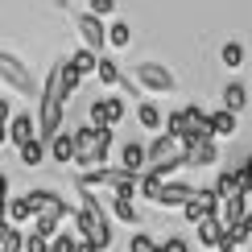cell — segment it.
<instances>
[{
	"label": "cell",
	"mask_w": 252,
	"mask_h": 252,
	"mask_svg": "<svg viewBox=\"0 0 252 252\" xmlns=\"http://www.w3.org/2000/svg\"><path fill=\"white\" fill-rule=\"evenodd\" d=\"M66 99H70V91H66V83H62V62H58V66L50 70L46 87H41V112H37V136L46 145L62 132V108H66Z\"/></svg>",
	"instance_id": "6da1fadb"
},
{
	"label": "cell",
	"mask_w": 252,
	"mask_h": 252,
	"mask_svg": "<svg viewBox=\"0 0 252 252\" xmlns=\"http://www.w3.org/2000/svg\"><path fill=\"white\" fill-rule=\"evenodd\" d=\"M83 190V186H79ZM75 232L79 240H87L91 248H99V252H108L112 248V227H108V215H103V203L91 190H83V207L75 211Z\"/></svg>",
	"instance_id": "7a4b0ae2"
},
{
	"label": "cell",
	"mask_w": 252,
	"mask_h": 252,
	"mask_svg": "<svg viewBox=\"0 0 252 252\" xmlns=\"http://www.w3.org/2000/svg\"><path fill=\"white\" fill-rule=\"evenodd\" d=\"M165 132L178 136L182 145H194V141H215L211 136V112H203L198 103H186V108L170 112V120H165Z\"/></svg>",
	"instance_id": "3957f363"
},
{
	"label": "cell",
	"mask_w": 252,
	"mask_h": 252,
	"mask_svg": "<svg viewBox=\"0 0 252 252\" xmlns=\"http://www.w3.org/2000/svg\"><path fill=\"white\" fill-rule=\"evenodd\" d=\"M108 149H112V128H75V165L87 170H103L108 161Z\"/></svg>",
	"instance_id": "277c9868"
},
{
	"label": "cell",
	"mask_w": 252,
	"mask_h": 252,
	"mask_svg": "<svg viewBox=\"0 0 252 252\" xmlns=\"http://www.w3.org/2000/svg\"><path fill=\"white\" fill-rule=\"evenodd\" d=\"M0 79H4L13 91H21V95H33V91H37L29 66H25V62H17L13 54H0Z\"/></svg>",
	"instance_id": "5b68a950"
},
{
	"label": "cell",
	"mask_w": 252,
	"mask_h": 252,
	"mask_svg": "<svg viewBox=\"0 0 252 252\" xmlns=\"http://www.w3.org/2000/svg\"><path fill=\"white\" fill-rule=\"evenodd\" d=\"M91 128H116V124L124 120V99H116V95H103V99H95L91 103Z\"/></svg>",
	"instance_id": "8992f818"
},
{
	"label": "cell",
	"mask_w": 252,
	"mask_h": 252,
	"mask_svg": "<svg viewBox=\"0 0 252 252\" xmlns=\"http://www.w3.org/2000/svg\"><path fill=\"white\" fill-rule=\"evenodd\" d=\"M219 203H223V198L215 194V186H203V190H198V194L190 198V203L182 207V215L190 219V223H203L207 215H219Z\"/></svg>",
	"instance_id": "52a82bcc"
},
{
	"label": "cell",
	"mask_w": 252,
	"mask_h": 252,
	"mask_svg": "<svg viewBox=\"0 0 252 252\" xmlns=\"http://www.w3.org/2000/svg\"><path fill=\"white\" fill-rule=\"evenodd\" d=\"M75 29H79V37H83V50H91V54H99V50L108 46V29H103L99 17L83 13V17L75 21Z\"/></svg>",
	"instance_id": "ba28073f"
},
{
	"label": "cell",
	"mask_w": 252,
	"mask_h": 252,
	"mask_svg": "<svg viewBox=\"0 0 252 252\" xmlns=\"http://www.w3.org/2000/svg\"><path fill=\"white\" fill-rule=\"evenodd\" d=\"M136 83L157 91V95H161V91H174V75L165 66H157V62H141V66H136Z\"/></svg>",
	"instance_id": "9c48e42d"
},
{
	"label": "cell",
	"mask_w": 252,
	"mask_h": 252,
	"mask_svg": "<svg viewBox=\"0 0 252 252\" xmlns=\"http://www.w3.org/2000/svg\"><path fill=\"white\" fill-rule=\"evenodd\" d=\"M215 161H219V145L215 141L186 145V165H190V170H207V165H215Z\"/></svg>",
	"instance_id": "30bf717a"
},
{
	"label": "cell",
	"mask_w": 252,
	"mask_h": 252,
	"mask_svg": "<svg viewBox=\"0 0 252 252\" xmlns=\"http://www.w3.org/2000/svg\"><path fill=\"white\" fill-rule=\"evenodd\" d=\"M8 141H13L17 149H21V145H29V141H37V120L29 116V112L13 116V120H8Z\"/></svg>",
	"instance_id": "8fae6325"
},
{
	"label": "cell",
	"mask_w": 252,
	"mask_h": 252,
	"mask_svg": "<svg viewBox=\"0 0 252 252\" xmlns=\"http://www.w3.org/2000/svg\"><path fill=\"white\" fill-rule=\"evenodd\" d=\"M194 194H198V186H190V182H165V186H161V198H157V207H186Z\"/></svg>",
	"instance_id": "7c38bea8"
},
{
	"label": "cell",
	"mask_w": 252,
	"mask_h": 252,
	"mask_svg": "<svg viewBox=\"0 0 252 252\" xmlns=\"http://www.w3.org/2000/svg\"><path fill=\"white\" fill-rule=\"evenodd\" d=\"M120 165H124L128 174H145V170H149V149H145L141 141H128V145L120 149Z\"/></svg>",
	"instance_id": "4fadbf2b"
},
{
	"label": "cell",
	"mask_w": 252,
	"mask_h": 252,
	"mask_svg": "<svg viewBox=\"0 0 252 252\" xmlns=\"http://www.w3.org/2000/svg\"><path fill=\"white\" fill-rule=\"evenodd\" d=\"M223 232H227V227L219 223V215H207L203 223H194V236H198V244H203V248H219Z\"/></svg>",
	"instance_id": "5bb4252c"
},
{
	"label": "cell",
	"mask_w": 252,
	"mask_h": 252,
	"mask_svg": "<svg viewBox=\"0 0 252 252\" xmlns=\"http://www.w3.org/2000/svg\"><path fill=\"white\" fill-rule=\"evenodd\" d=\"M236 128H240V116H236V112H227V108L211 112V136H215V141H223V136H236Z\"/></svg>",
	"instance_id": "9a60e30c"
},
{
	"label": "cell",
	"mask_w": 252,
	"mask_h": 252,
	"mask_svg": "<svg viewBox=\"0 0 252 252\" xmlns=\"http://www.w3.org/2000/svg\"><path fill=\"white\" fill-rule=\"evenodd\" d=\"M244 215H248V198H244V194H240V198H223V203H219V223H223V227H236Z\"/></svg>",
	"instance_id": "2e32d148"
},
{
	"label": "cell",
	"mask_w": 252,
	"mask_h": 252,
	"mask_svg": "<svg viewBox=\"0 0 252 252\" xmlns=\"http://www.w3.org/2000/svg\"><path fill=\"white\" fill-rule=\"evenodd\" d=\"M215 194H219V198H240V194H244L240 170H219V178H215Z\"/></svg>",
	"instance_id": "e0dca14e"
},
{
	"label": "cell",
	"mask_w": 252,
	"mask_h": 252,
	"mask_svg": "<svg viewBox=\"0 0 252 252\" xmlns=\"http://www.w3.org/2000/svg\"><path fill=\"white\" fill-rule=\"evenodd\" d=\"M50 157H54L58 165L75 161V132H58L54 141H50Z\"/></svg>",
	"instance_id": "ac0fdd59"
},
{
	"label": "cell",
	"mask_w": 252,
	"mask_h": 252,
	"mask_svg": "<svg viewBox=\"0 0 252 252\" xmlns=\"http://www.w3.org/2000/svg\"><path fill=\"white\" fill-rule=\"evenodd\" d=\"M248 99H252V91H248V87H240V83H227V87H223V108H227V112H236V116L248 108Z\"/></svg>",
	"instance_id": "d6986e66"
},
{
	"label": "cell",
	"mask_w": 252,
	"mask_h": 252,
	"mask_svg": "<svg viewBox=\"0 0 252 252\" xmlns=\"http://www.w3.org/2000/svg\"><path fill=\"white\" fill-rule=\"evenodd\" d=\"M33 219V211H29V198L21 194V198H8V211H4V223H13V227H21V223H29Z\"/></svg>",
	"instance_id": "ffe728a7"
},
{
	"label": "cell",
	"mask_w": 252,
	"mask_h": 252,
	"mask_svg": "<svg viewBox=\"0 0 252 252\" xmlns=\"http://www.w3.org/2000/svg\"><path fill=\"white\" fill-rule=\"evenodd\" d=\"M136 120H141V128H149V132H161V108L157 103H136Z\"/></svg>",
	"instance_id": "44dd1931"
},
{
	"label": "cell",
	"mask_w": 252,
	"mask_h": 252,
	"mask_svg": "<svg viewBox=\"0 0 252 252\" xmlns=\"http://www.w3.org/2000/svg\"><path fill=\"white\" fill-rule=\"evenodd\" d=\"M21 161H25L29 165V170H33V165H41V161H46V153H50V145L46 141H41V136H37V141H29V145H21Z\"/></svg>",
	"instance_id": "7402d4cb"
},
{
	"label": "cell",
	"mask_w": 252,
	"mask_h": 252,
	"mask_svg": "<svg viewBox=\"0 0 252 252\" xmlns=\"http://www.w3.org/2000/svg\"><path fill=\"white\" fill-rule=\"evenodd\" d=\"M112 215H116L120 219V223H141V211H136V203H132V198H116V194H112Z\"/></svg>",
	"instance_id": "603a6c76"
},
{
	"label": "cell",
	"mask_w": 252,
	"mask_h": 252,
	"mask_svg": "<svg viewBox=\"0 0 252 252\" xmlns=\"http://www.w3.org/2000/svg\"><path fill=\"white\" fill-rule=\"evenodd\" d=\"M66 62L79 70V75H95V70H99V54H91V50H75Z\"/></svg>",
	"instance_id": "cb8c5ba5"
},
{
	"label": "cell",
	"mask_w": 252,
	"mask_h": 252,
	"mask_svg": "<svg viewBox=\"0 0 252 252\" xmlns=\"http://www.w3.org/2000/svg\"><path fill=\"white\" fill-rule=\"evenodd\" d=\"M95 75H99V83H108V87H116V83H124L120 66H116L112 58H99V70H95Z\"/></svg>",
	"instance_id": "d4e9b609"
},
{
	"label": "cell",
	"mask_w": 252,
	"mask_h": 252,
	"mask_svg": "<svg viewBox=\"0 0 252 252\" xmlns=\"http://www.w3.org/2000/svg\"><path fill=\"white\" fill-rule=\"evenodd\" d=\"M132 41V29L124 25V21H116V25H108V46H116V50H124Z\"/></svg>",
	"instance_id": "484cf974"
},
{
	"label": "cell",
	"mask_w": 252,
	"mask_h": 252,
	"mask_svg": "<svg viewBox=\"0 0 252 252\" xmlns=\"http://www.w3.org/2000/svg\"><path fill=\"white\" fill-rule=\"evenodd\" d=\"M223 66H232V70L244 66V46H240V41H227L223 46Z\"/></svg>",
	"instance_id": "4316f807"
},
{
	"label": "cell",
	"mask_w": 252,
	"mask_h": 252,
	"mask_svg": "<svg viewBox=\"0 0 252 252\" xmlns=\"http://www.w3.org/2000/svg\"><path fill=\"white\" fill-rule=\"evenodd\" d=\"M128 252H161V244H157L153 236H132V244H128Z\"/></svg>",
	"instance_id": "83f0119b"
},
{
	"label": "cell",
	"mask_w": 252,
	"mask_h": 252,
	"mask_svg": "<svg viewBox=\"0 0 252 252\" xmlns=\"http://www.w3.org/2000/svg\"><path fill=\"white\" fill-rule=\"evenodd\" d=\"M25 252H50V240L37 236V232H29V236H25Z\"/></svg>",
	"instance_id": "f1b7e54d"
},
{
	"label": "cell",
	"mask_w": 252,
	"mask_h": 252,
	"mask_svg": "<svg viewBox=\"0 0 252 252\" xmlns=\"http://www.w3.org/2000/svg\"><path fill=\"white\" fill-rule=\"evenodd\" d=\"M161 252H190V244L182 236H170V240H161Z\"/></svg>",
	"instance_id": "f546056e"
},
{
	"label": "cell",
	"mask_w": 252,
	"mask_h": 252,
	"mask_svg": "<svg viewBox=\"0 0 252 252\" xmlns=\"http://www.w3.org/2000/svg\"><path fill=\"white\" fill-rule=\"evenodd\" d=\"M116 8V0H91V17H108Z\"/></svg>",
	"instance_id": "4dcf8cb0"
},
{
	"label": "cell",
	"mask_w": 252,
	"mask_h": 252,
	"mask_svg": "<svg viewBox=\"0 0 252 252\" xmlns=\"http://www.w3.org/2000/svg\"><path fill=\"white\" fill-rule=\"evenodd\" d=\"M75 252H99V248H91L87 240H79V248H75Z\"/></svg>",
	"instance_id": "1f68e13d"
},
{
	"label": "cell",
	"mask_w": 252,
	"mask_h": 252,
	"mask_svg": "<svg viewBox=\"0 0 252 252\" xmlns=\"http://www.w3.org/2000/svg\"><path fill=\"white\" fill-rule=\"evenodd\" d=\"M8 141V124H0V145H4Z\"/></svg>",
	"instance_id": "d6a6232c"
},
{
	"label": "cell",
	"mask_w": 252,
	"mask_h": 252,
	"mask_svg": "<svg viewBox=\"0 0 252 252\" xmlns=\"http://www.w3.org/2000/svg\"><path fill=\"white\" fill-rule=\"evenodd\" d=\"M244 198H248V211H252V190H248V194H244Z\"/></svg>",
	"instance_id": "836d02e7"
},
{
	"label": "cell",
	"mask_w": 252,
	"mask_h": 252,
	"mask_svg": "<svg viewBox=\"0 0 252 252\" xmlns=\"http://www.w3.org/2000/svg\"><path fill=\"white\" fill-rule=\"evenodd\" d=\"M248 252H252V240H248Z\"/></svg>",
	"instance_id": "e575fe53"
},
{
	"label": "cell",
	"mask_w": 252,
	"mask_h": 252,
	"mask_svg": "<svg viewBox=\"0 0 252 252\" xmlns=\"http://www.w3.org/2000/svg\"><path fill=\"white\" fill-rule=\"evenodd\" d=\"M0 223H4V219H0Z\"/></svg>",
	"instance_id": "d590c367"
},
{
	"label": "cell",
	"mask_w": 252,
	"mask_h": 252,
	"mask_svg": "<svg viewBox=\"0 0 252 252\" xmlns=\"http://www.w3.org/2000/svg\"><path fill=\"white\" fill-rule=\"evenodd\" d=\"M0 103H4V99H0Z\"/></svg>",
	"instance_id": "8d00e7d4"
}]
</instances>
